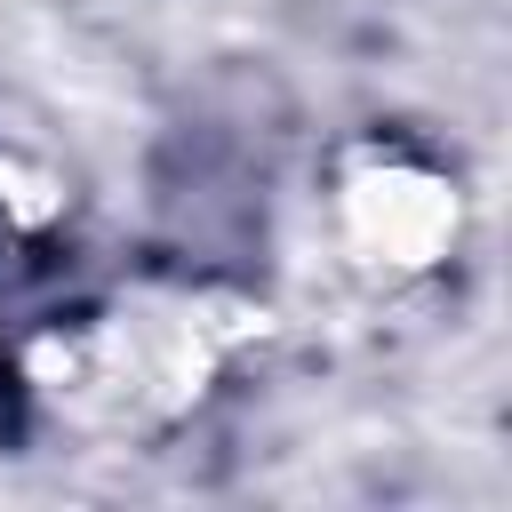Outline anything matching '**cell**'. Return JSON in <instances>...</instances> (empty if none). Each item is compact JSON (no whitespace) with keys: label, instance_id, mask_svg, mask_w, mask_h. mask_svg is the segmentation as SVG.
Masks as SVG:
<instances>
[{"label":"cell","instance_id":"cell-3","mask_svg":"<svg viewBox=\"0 0 512 512\" xmlns=\"http://www.w3.org/2000/svg\"><path fill=\"white\" fill-rule=\"evenodd\" d=\"M56 216H64V176H56L40 152L0 144V224L40 232V224H56Z\"/></svg>","mask_w":512,"mask_h":512},{"label":"cell","instance_id":"cell-1","mask_svg":"<svg viewBox=\"0 0 512 512\" xmlns=\"http://www.w3.org/2000/svg\"><path fill=\"white\" fill-rule=\"evenodd\" d=\"M232 360V304L200 288H120L32 344V384L64 424L160 432Z\"/></svg>","mask_w":512,"mask_h":512},{"label":"cell","instance_id":"cell-2","mask_svg":"<svg viewBox=\"0 0 512 512\" xmlns=\"http://www.w3.org/2000/svg\"><path fill=\"white\" fill-rule=\"evenodd\" d=\"M328 232L352 272L408 288L464 248V184L416 144H352L328 176Z\"/></svg>","mask_w":512,"mask_h":512}]
</instances>
